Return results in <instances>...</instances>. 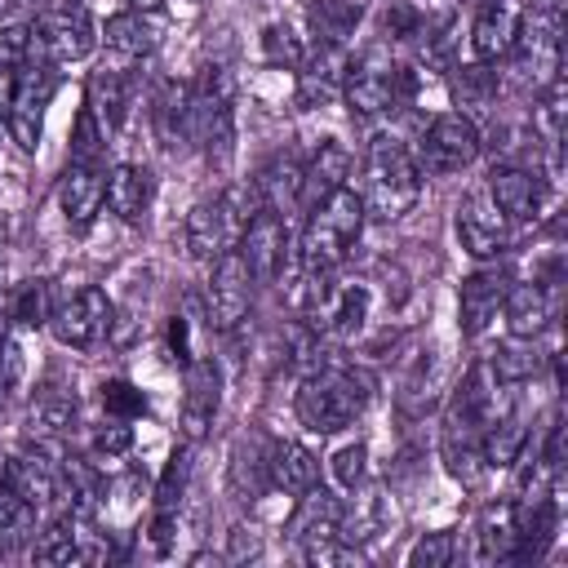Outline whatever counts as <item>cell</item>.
I'll return each instance as SVG.
<instances>
[{
    "label": "cell",
    "instance_id": "obj_15",
    "mask_svg": "<svg viewBox=\"0 0 568 568\" xmlns=\"http://www.w3.org/2000/svg\"><path fill=\"white\" fill-rule=\"evenodd\" d=\"M506 235H510V222H506V213L488 200V191H470V195L457 204V240H462V248H466L470 257H493V253H501Z\"/></svg>",
    "mask_w": 568,
    "mask_h": 568
},
{
    "label": "cell",
    "instance_id": "obj_24",
    "mask_svg": "<svg viewBox=\"0 0 568 568\" xmlns=\"http://www.w3.org/2000/svg\"><path fill=\"white\" fill-rule=\"evenodd\" d=\"M501 315L510 337H541L550 324V297L541 284H510L501 297Z\"/></svg>",
    "mask_w": 568,
    "mask_h": 568
},
{
    "label": "cell",
    "instance_id": "obj_17",
    "mask_svg": "<svg viewBox=\"0 0 568 568\" xmlns=\"http://www.w3.org/2000/svg\"><path fill=\"white\" fill-rule=\"evenodd\" d=\"M222 404V373L213 359H195L186 364V395H182V435L195 444L209 435L213 417Z\"/></svg>",
    "mask_w": 568,
    "mask_h": 568
},
{
    "label": "cell",
    "instance_id": "obj_26",
    "mask_svg": "<svg viewBox=\"0 0 568 568\" xmlns=\"http://www.w3.org/2000/svg\"><path fill=\"white\" fill-rule=\"evenodd\" d=\"M102 204L120 217V222H138L142 209L151 204V173L142 164H115L106 173V195Z\"/></svg>",
    "mask_w": 568,
    "mask_h": 568
},
{
    "label": "cell",
    "instance_id": "obj_11",
    "mask_svg": "<svg viewBox=\"0 0 568 568\" xmlns=\"http://www.w3.org/2000/svg\"><path fill=\"white\" fill-rule=\"evenodd\" d=\"M240 257L253 284H275L288 262V226L275 209H257L240 231Z\"/></svg>",
    "mask_w": 568,
    "mask_h": 568
},
{
    "label": "cell",
    "instance_id": "obj_36",
    "mask_svg": "<svg viewBox=\"0 0 568 568\" xmlns=\"http://www.w3.org/2000/svg\"><path fill=\"white\" fill-rule=\"evenodd\" d=\"M453 98L462 106H488L497 98V71L488 62H466L453 67Z\"/></svg>",
    "mask_w": 568,
    "mask_h": 568
},
{
    "label": "cell",
    "instance_id": "obj_9",
    "mask_svg": "<svg viewBox=\"0 0 568 568\" xmlns=\"http://www.w3.org/2000/svg\"><path fill=\"white\" fill-rule=\"evenodd\" d=\"M31 36H36V53L49 62H80L98 44V31L80 4H49L31 22Z\"/></svg>",
    "mask_w": 568,
    "mask_h": 568
},
{
    "label": "cell",
    "instance_id": "obj_39",
    "mask_svg": "<svg viewBox=\"0 0 568 568\" xmlns=\"http://www.w3.org/2000/svg\"><path fill=\"white\" fill-rule=\"evenodd\" d=\"M262 58H266L271 67L297 71V62H302L306 53H302V40L293 36V27H284V22H266V27H262Z\"/></svg>",
    "mask_w": 568,
    "mask_h": 568
},
{
    "label": "cell",
    "instance_id": "obj_16",
    "mask_svg": "<svg viewBox=\"0 0 568 568\" xmlns=\"http://www.w3.org/2000/svg\"><path fill=\"white\" fill-rule=\"evenodd\" d=\"M506 288H510V275L506 271H475V275L462 280V288H457V320H462V333L466 337L488 333V324L501 311Z\"/></svg>",
    "mask_w": 568,
    "mask_h": 568
},
{
    "label": "cell",
    "instance_id": "obj_50",
    "mask_svg": "<svg viewBox=\"0 0 568 568\" xmlns=\"http://www.w3.org/2000/svg\"><path fill=\"white\" fill-rule=\"evenodd\" d=\"M40 0H0V18H13V13H22V9H36Z\"/></svg>",
    "mask_w": 568,
    "mask_h": 568
},
{
    "label": "cell",
    "instance_id": "obj_28",
    "mask_svg": "<svg viewBox=\"0 0 568 568\" xmlns=\"http://www.w3.org/2000/svg\"><path fill=\"white\" fill-rule=\"evenodd\" d=\"M106 49L120 53V58H146L160 40V22L155 13H142V9H129V13H115L106 18V31H102Z\"/></svg>",
    "mask_w": 568,
    "mask_h": 568
},
{
    "label": "cell",
    "instance_id": "obj_29",
    "mask_svg": "<svg viewBox=\"0 0 568 568\" xmlns=\"http://www.w3.org/2000/svg\"><path fill=\"white\" fill-rule=\"evenodd\" d=\"M129 89H133V80H129V71H120V67H102V71L89 75V102H84V106L98 115L102 129H120V124H124Z\"/></svg>",
    "mask_w": 568,
    "mask_h": 568
},
{
    "label": "cell",
    "instance_id": "obj_23",
    "mask_svg": "<svg viewBox=\"0 0 568 568\" xmlns=\"http://www.w3.org/2000/svg\"><path fill=\"white\" fill-rule=\"evenodd\" d=\"M337 524H342V501L328 493V488H306L297 493V510L288 519V532L302 541V546H315V541H328L337 537Z\"/></svg>",
    "mask_w": 568,
    "mask_h": 568
},
{
    "label": "cell",
    "instance_id": "obj_21",
    "mask_svg": "<svg viewBox=\"0 0 568 568\" xmlns=\"http://www.w3.org/2000/svg\"><path fill=\"white\" fill-rule=\"evenodd\" d=\"M311 315H315V328H324L333 337H346L368 315V288L364 284H333L328 280V288L320 293V302L311 306Z\"/></svg>",
    "mask_w": 568,
    "mask_h": 568
},
{
    "label": "cell",
    "instance_id": "obj_52",
    "mask_svg": "<svg viewBox=\"0 0 568 568\" xmlns=\"http://www.w3.org/2000/svg\"><path fill=\"white\" fill-rule=\"evenodd\" d=\"M4 297H9V284H4V266H0V306H4Z\"/></svg>",
    "mask_w": 568,
    "mask_h": 568
},
{
    "label": "cell",
    "instance_id": "obj_8",
    "mask_svg": "<svg viewBox=\"0 0 568 568\" xmlns=\"http://www.w3.org/2000/svg\"><path fill=\"white\" fill-rule=\"evenodd\" d=\"M475 155H479V129H475V120L462 115V111H448V115H435L430 129L422 133L417 169L430 173V178H448V173L470 169Z\"/></svg>",
    "mask_w": 568,
    "mask_h": 568
},
{
    "label": "cell",
    "instance_id": "obj_35",
    "mask_svg": "<svg viewBox=\"0 0 568 568\" xmlns=\"http://www.w3.org/2000/svg\"><path fill=\"white\" fill-rule=\"evenodd\" d=\"M31 528H36V506H31L27 497H18V493L0 479V550L27 541Z\"/></svg>",
    "mask_w": 568,
    "mask_h": 568
},
{
    "label": "cell",
    "instance_id": "obj_46",
    "mask_svg": "<svg viewBox=\"0 0 568 568\" xmlns=\"http://www.w3.org/2000/svg\"><path fill=\"white\" fill-rule=\"evenodd\" d=\"M182 484H186V453H173L164 475H160V488H155V510L160 515H173L178 501H182Z\"/></svg>",
    "mask_w": 568,
    "mask_h": 568
},
{
    "label": "cell",
    "instance_id": "obj_49",
    "mask_svg": "<svg viewBox=\"0 0 568 568\" xmlns=\"http://www.w3.org/2000/svg\"><path fill=\"white\" fill-rule=\"evenodd\" d=\"M13 75H18V71H0V120H4L9 98H13Z\"/></svg>",
    "mask_w": 568,
    "mask_h": 568
},
{
    "label": "cell",
    "instance_id": "obj_48",
    "mask_svg": "<svg viewBox=\"0 0 568 568\" xmlns=\"http://www.w3.org/2000/svg\"><path fill=\"white\" fill-rule=\"evenodd\" d=\"M169 346L178 351L173 359H182V364H186V324H182V320H173V324H169Z\"/></svg>",
    "mask_w": 568,
    "mask_h": 568
},
{
    "label": "cell",
    "instance_id": "obj_7",
    "mask_svg": "<svg viewBox=\"0 0 568 568\" xmlns=\"http://www.w3.org/2000/svg\"><path fill=\"white\" fill-rule=\"evenodd\" d=\"M53 67L58 62H49V58H31L13 75V98H9V111H4V129L22 151L40 146V120H44V106L53 102V93H58V71Z\"/></svg>",
    "mask_w": 568,
    "mask_h": 568
},
{
    "label": "cell",
    "instance_id": "obj_53",
    "mask_svg": "<svg viewBox=\"0 0 568 568\" xmlns=\"http://www.w3.org/2000/svg\"><path fill=\"white\" fill-rule=\"evenodd\" d=\"M0 240H4V226H0Z\"/></svg>",
    "mask_w": 568,
    "mask_h": 568
},
{
    "label": "cell",
    "instance_id": "obj_44",
    "mask_svg": "<svg viewBox=\"0 0 568 568\" xmlns=\"http://www.w3.org/2000/svg\"><path fill=\"white\" fill-rule=\"evenodd\" d=\"M457 555L453 532H426L408 546V568H448Z\"/></svg>",
    "mask_w": 568,
    "mask_h": 568
},
{
    "label": "cell",
    "instance_id": "obj_45",
    "mask_svg": "<svg viewBox=\"0 0 568 568\" xmlns=\"http://www.w3.org/2000/svg\"><path fill=\"white\" fill-rule=\"evenodd\" d=\"M102 408H106L111 417L129 422V417H142V413H146V395H142L133 382L115 377V382H106V386H102Z\"/></svg>",
    "mask_w": 568,
    "mask_h": 568
},
{
    "label": "cell",
    "instance_id": "obj_30",
    "mask_svg": "<svg viewBox=\"0 0 568 568\" xmlns=\"http://www.w3.org/2000/svg\"><path fill=\"white\" fill-rule=\"evenodd\" d=\"M515 501H497L479 515V528H475V559L479 564H497V559H510L515 555Z\"/></svg>",
    "mask_w": 568,
    "mask_h": 568
},
{
    "label": "cell",
    "instance_id": "obj_18",
    "mask_svg": "<svg viewBox=\"0 0 568 568\" xmlns=\"http://www.w3.org/2000/svg\"><path fill=\"white\" fill-rule=\"evenodd\" d=\"M519 0H479V13L470 22V49L479 62H497L515 49V36H519Z\"/></svg>",
    "mask_w": 568,
    "mask_h": 568
},
{
    "label": "cell",
    "instance_id": "obj_41",
    "mask_svg": "<svg viewBox=\"0 0 568 568\" xmlns=\"http://www.w3.org/2000/svg\"><path fill=\"white\" fill-rule=\"evenodd\" d=\"M31 58H40L31 22H4L0 27V71H22Z\"/></svg>",
    "mask_w": 568,
    "mask_h": 568
},
{
    "label": "cell",
    "instance_id": "obj_5",
    "mask_svg": "<svg viewBox=\"0 0 568 568\" xmlns=\"http://www.w3.org/2000/svg\"><path fill=\"white\" fill-rule=\"evenodd\" d=\"M257 213V191L253 186H231L213 200H200L186 213V248L200 262H217L226 248H235L244 222Z\"/></svg>",
    "mask_w": 568,
    "mask_h": 568
},
{
    "label": "cell",
    "instance_id": "obj_38",
    "mask_svg": "<svg viewBox=\"0 0 568 568\" xmlns=\"http://www.w3.org/2000/svg\"><path fill=\"white\" fill-rule=\"evenodd\" d=\"M106 155V129L98 124V115L89 106H80L75 115V129H71V160L80 164H102Z\"/></svg>",
    "mask_w": 568,
    "mask_h": 568
},
{
    "label": "cell",
    "instance_id": "obj_31",
    "mask_svg": "<svg viewBox=\"0 0 568 568\" xmlns=\"http://www.w3.org/2000/svg\"><path fill=\"white\" fill-rule=\"evenodd\" d=\"M306 22L315 44H346V36L364 22V0H311Z\"/></svg>",
    "mask_w": 568,
    "mask_h": 568
},
{
    "label": "cell",
    "instance_id": "obj_54",
    "mask_svg": "<svg viewBox=\"0 0 568 568\" xmlns=\"http://www.w3.org/2000/svg\"><path fill=\"white\" fill-rule=\"evenodd\" d=\"M0 124H4V120H0Z\"/></svg>",
    "mask_w": 568,
    "mask_h": 568
},
{
    "label": "cell",
    "instance_id": "obj_47",
    "mask_svg": "<svg viewBox=\"0 0 568 568\" xmlns=\"http://www.w3.org/2000/svg\"><path fill=\"white\" fill-rule=\"evenodd\" d=\"M129 444H133V430H129L120 417L93 435V453H98V457H120V453H129Z\"/></svg>",
    "mask_w": 568,
    "mask_h": 568
},
{
    "label": "cell",
    "instance_id": "obj_22",
    "mask_svg": "<svg viewBox=\"0 0 568 568\" xmlns=\"http://www.w3.org/2000/svg\"><path fill=\"white\" fill-rule=\"evenodd\" d=\"M351 178V151L342 142H320V151L311 155V164L302 169V191H297V204L315 209L320 200H328L337 186H346Z\"/></svg>",
    "mask_w": 568,
    "mask_h": 568
},
{
    "label": "cell",
    "instance_id": "obj_33",
    "mask_svg": "<svg viewBox=\"0 0 568 568\" xmlns=\"http://www.w3.org/2000/svg\"><path fill=\"white\" fill-rule=\"evenodd\" d=\"M253 191L262 200V209H284V204H297V191H302V164L293 155H275L257 178H253Z\"/></svg>",
    "mask_w": 568,
    "mask_h": 568
},
{
    "label": "cell",
    "instance_id": "obj_2",
    "mask_svg": "<svg viewBox=\"0 0 568 568\" xmlns=\"http://www.w3.org/2000/svg\"><path fill=\"white\" fill-rule=\"evenodd\" d=\"M417 195H422V169L408 155V146L390 133L373 138L364 155V191H359L364 213L377 222H395L417 204Z\"/></svg>",
    "mask_w": 568,
    "mask_h": 568
},
{
    "label": "cell",
    "instance_id": "obj_43",
    "mask_svg": "<svg viewBox=\"0 0 568 568\" xmlns=\"http://www.w3.org/2000/svg\"><path fill=\"white\" fill-rule=\"evenodd\" d=\"M364 462H368V448H364V439H351V444H342V448L328 457L333 484H337V488H346V493H355V488H359V479H364Z\"/></svg>",
    "mask_w": 568,
    "mask_h": 568
},
{
    "label": "cell",
    "instance_id": "obj_51",
    "mask_svg": "<svg viewBox=\"0 0 568 568\" xmlns=\"http://www.w3.org/2000/svg\"><path fill=\"white\" fill-rule=\"evenodd\" d=\"M129 4H133V9H142V13H155L164 0H129Z\"/></svg>",
    "mask_w": 568,
    "mask_h": 568
},
{
    "label": "cell",
    "instance_id": "obj_3",
    "mask_svg": "<svg viewBox=\"0 0 568 568\" xmlns=\"http://www.w3.org/2000/svg\"><path fill=\"white\" fill-rule=\"evenodd\" d=\"M359 226H364V200L351 186H337L328 200H320L311 209V222H306L302 248H297L302 275H333L342 266L346 248L355 244Z\"/></svg>",
    "mask_w": 568,
    "mask_h": 568
},
{
    "label": "cell",
    "instance_id": "obj_10",
    "mask_svg": "<svg viewBox=\"0 0 568 568\" xmlns=\"http://www.w3.org/2000/svg\"><path fill=\"white\" fill-rule=\"evenodd\" d=\"M49 324H53V333H58L62 346H71V351H89V346H98V342L111 333V324H115V306H111V297H106L102 288L84 284V288H75L62 306H53Z\"/></svg>",
    "mask_w": 568,
    "mask_h": 568
},
{
    "label": "cell",
    "instance_id": "obj_37",
    "mask_svg": "<svg viewBox=\"0 0 568 568\" xmlns=\"http://www.w3.org/2000/svg\"><path fill=\"white\" fill-rule=\"evenodd\" d=\"M9 315H13L22 328H40V324H49V315H53V293H49V280H22V284L13 288Z\"/></svg>",
    "mask_w": 568,
    "mask_h": 568
},
{
    "label": "cell",
    "instance_id": "obj_19",
    "mask_svg": "<svg viewBox=\"0 0 568 568\" xmlns=\"http://www.w3.org/2000/svg\"><path fill=\"white\" fill-rule=\"evenodd\" d=\"M102 195H106V173H102V164H80V160H71L67 173H62V182H58V204H62V213H67V226L84 231V226L98 217Z\"/></svg>",
    "mask_w": 568,
    "mask_h": 568
},
{
    "label": "cell",
    "instance_id": "obj_6",
    "mask_svg": "<svg viewBox=\"0 0 568 568\" xmlns=\"http://www.w3.org/2000/svg\"><path fill=\"white\" fill-rule=\"evenodd\" d=\"M413 89H417V75L408 67H395L382 49H373L359 62H351V75H346L342 98H346L351 115H382L399 98H408Z\"/></svg>",
    "mask_w": 568,
    "mask_h": 568
},
{
    "label": "cell",
    "instance_id": "obj_12",
    "mask_svg": "<svg viewBox=\"0 0 568 568\" xmlns=\"http://www.w3.org/2000/svg\"><path fill=\"white\" fill-rule=\"evenodd\" d=\"M36 564H106L111 550L106 541H98L89 532V515H75V510H62L36 541L31 550Z\"/></svg>",
    "mask_w": 568,
    "mask_h": 568
},
{
    "label": "cell",
    "instance_id": "obj_32",
    "mask_svg": "<svg viewBox=\"0 0 568 568\" xmlns=\"http://www.w3.org/2000/svg\"><path fill=\"white\" fill-rule=\"evenodd\" d=\"M528 444V430H524V417L519 413H493L484 422V435H479V453H484V466H515L519 453Z\"/></svg>",
    "mask_w": 568,
    "mask_h": 568
},
{
    "label": "cell",
    "instance_id": "obj_34",
    "mask_svg": "<svg viewBox=\"0 0 568 568\" xmlns=\"http://www.w3.org/2000/svg\"><path fill=\"white\" fill-rule=\"evenodd\" d=\"M537 337H510V342H501L484 364H488V373H493V382H506V386H515V382H528V377H537V368H541V355H537V346H532Z\"/></svg>",
    "mask_w": 568,
    "mask_h": 568
},
{
    "label": "cell",
    "instance_id": "obj_25",
    "mask_svg": "<svg viewBox=\"0 0 568 568\" xmlns=\"http://www.w3.org/2000/svg\"><path fill=\"white\" fill-rule=\"evenodd\" d=\"M75 417H80V404H75L71 390H62V386H40V390L31 395L27 422H31V435H36V439H62V435H71Z\"/></svg>",
    "mask_w": 568,
    "mask_h": 568
},
{
    "label": "cell",
    "instance_id": "obj_1",
    "mask_svg": "<svg viewBox=\"0 0 568 568\" xmlns=\"http://www.w3.org/2000/svg\"><path fill=\"white\" fill-rule=\"evenodd\" d=\"M368 395H373V382L355 368H342V364H320L302 377L297 386V422L315 435H337L346 426H355V417L368 408Z\"/></svg>",
    "mask_w": 568,
    "mask_h": 568
},
{
    "label": "cell",
    "instance_id": "obj_4",
    "mask_svg": "<svg viewBox=\"0 0 568 568\" xmlns=\"http://www.w3.org/2000/svg\"><path fill=\"white\" fill-rule=\"evenodd\" d=\"M186 133L204 146V155L222 160L231 155L235 138V80L226 67H204L186 84Z\"/></svg>",
    "mask_w": 568,
    "mask_h": 568
},
{
    "label": "cell",
    "instance_id": "obj_13",
    "mask_svg": "<svg viewBox=\"0 0 568 568\" xmlns=\"http://www.w3.org/2000/svg\"><path fill=\"white\" fill-rule=\"evenodd\" d=\"M204 302H209V320L213 328H235L244 315H248V302H253V275L240 257V248H226L209 275V288H204Z\"/></svg>",
    "mask_w": 568,
    "mask_h": 568
},
{
    "label": "cell",
    "instance_id": "obj_14",
    "mask_svg": "<svg viewBox=\"0 0 568 568\" xmlns=\"http://www.w3.org/2000/svg\"><path fill=\"white\" fill-rule=\"evenodd\" d=\"M351 53L342 44H315L311 58L297 62V106H324L346 89Z\"/></svg>",
    "mask_w": 568,
    "mask_h": 568
},
{
    "label": "cell",
    "instance_id": "obj_20",
    "mask_svg": "<svg viewBox=\"0 0 568 568\" xmlns=\"http://www.w3.org/2000/svg\"><path fill=\"white\" fill-rule=\"evenodd\" d=\"M488 200L506 213V222H528L541 213V200H546V186L537 173L528 169H515V164H501L488 173Z\"/></svg>",
    "mask_w": 568,
    "mask_h": 568
},
{
    "label": "cell",
    "instance_id": "obj_40",
    "mask_svg": "<svg viewBox=\"0 0 568 568\" xmlns=\"http://www.w3.org/2000/svg\"><path fill=\"white\" fill-rule=\"evenodd\" d=\"M155 129L164 142H178L186 133V84H164L155 98Z\"/></svg>",
    "mask_w": 568,
    "mask_h": 568
},
{
    "label": "cell",
    "instance_id": "obj_27",
    "mask_svg": "<svg viewBox=\"0 0 568 568\" xmlns=\"http://www.w3.org/2000/svg\"><path fill=\"white\" fill-rule=\"evenodd\" d=\"M266 475H271V484H275L280 493L297 497V493H306V488L320 479V462H315L311 448L284 439V444L271 448V457H266Z\"/></svg>",
    "mask_w": 568,
    "mask_h": 568
},
{
    "label": "cell",
    "instance_id": "obj_42",
    "mask_svg": "<svg viewBox=\"0 0 568 568\" xmlns=\"http://www.w3.org/2000/svg\"><path fill=\"white\" fill-rule=\"evenodd\" d=\"M537 129L541 138L555 146L559 133H564V75H550L546 89H541V102H537Z\"/></svg>",
    "mask_w": 568,
    "mask_h": 568
}]
</instances>
